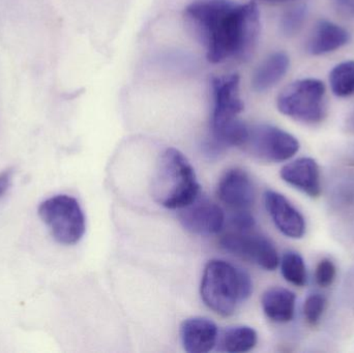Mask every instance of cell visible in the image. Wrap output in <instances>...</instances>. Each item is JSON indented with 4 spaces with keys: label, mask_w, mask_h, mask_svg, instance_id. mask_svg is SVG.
Returning a JSON list of instances; mask_svg holds the SVG:
<instances>
[{
    "label": "cell",
    "mask_w": 354,
    "mask_h": 353,
    "mask_svg": "<svg viewBox=\"0 0 354 353\" xmlns=\"http://www.w3.org/2000/svg\"><path fill=\"white\" fill-rule=\"evenodd\" d=\"M187 15L206 46L212 64L249 57L260 32V12L254 1L245 4L212 0L189 4Z\"/></svg>",
    "instance_id": "cell-1"
},
{
    "label": "cell",
    "mask_w": 354,
    "mask_h": 353,
    "mask_svg": "<svg viewBox=\"0 0 354 353\" xmlns=\"http://www.w3.org/2000/svg\"><path fill=\"white\" fill-rule=\"evenodd\" d=\"M253 284L249 274L223 260H210L204 269L200 294L204 304L221 316L234 314L250 298Z\"/></svg>",
    "instance_id": "cell-2"
},
{
    "label": "cell",
    "mask_w": 354,
    "mask_h": 353,
    "mask_svg": "<svg viewBox=\"0 0 354 353\" xmlns=\"http://www.w3.org/2000/svg\"><path fill=\"white\" fill-rule=\"evenodd\" d=\"M200 194L195 171L187 158L176 149H167L157 164L151 195L156 202L169 209H180Z\"/></svg>",
    "instance_id": "cell-3"
},
{
    "label": "cell",
    "mask_w": 354,
    "mask_h": 353,
    "mask_svg": "<svg viewBox=\"0 0 354 353\" xmlns=\"http://www.w3.org/2000/svg\"><path fill=\"white\" fill-rule=\"evenodd\" d=\"M326 85L318 79L295 81L285 87L277 99L279 111L308 124H319L326 116Z\"/></svg>",
    "instance_id": "cell-4"
},
{
    "label": "cell",
    "mask_w": 354,
    "mask_h": 353,
    "mask_svg": "<svg viewBox=\"0 0 354 353\" xmlns=\"http://www.w3.org/2000/svg\"><path fill=\"white\" fill-rule=\"evenodd\" d=\"M37 213L49 228L56 242L66 246L77 244L86 229L84 213L80 203L68 195H56L39 205Z\"/></svg>",
    "instance_id": "cell-5"
},
{
    "label": "cell",
    "mask_w": 354,
    "mask_h": 353,
    "mask_svg": "<svg viewBox=\"0 0 354 353\" xmlns=\"http://www.w3.org/2000/svg\"><path fill=\"white\" fill-rule=\"evenodd\" d=\"M241 149L257 161L281 163L297 155L299 142L290 133L278 126L256 124L248 128L247 138Z\"/></svg>",
    "instance_id": "cell-6"
},
{
    "label": "cell",
    "mask_w": 354,
    "mask_h": 353,
    "mask_svg": "<svg viewBox=\"0 0 354 353\" xmlns=\"http://www.w3.org/2000/svg\"><path fill=\"white\" fill-rule=\"evenodd\" d=\"M220 245L226 252L266 271H274L280 263L278 251L272 240L252 230L229 232L221 238Z\"/></svg>",
    "instance_id": "cell-7"
},
{
    "label": "cell",
    "mask_w": 354,
    "mask_h": 353,
    "mask_svg": "<svg viewBox=\"0 0 354 353\" xmlns=\"http://www.w3.org/2000/svg\"><path fill=\"white\" fill-rule=\"evenodd\" d=\"M214 110L212 131L218 130L237 120L245 109L239 95V76L237 74L214 77L212 80Z\"/></svg>",
    "instance_id": "cell-8"
},
{
    "label": "cell",
    "mask_w": 354,
    "mask_h": 353,
    "mask_svg": "<svg viewBox=\"0 0 354 353\" xmlns=\"http://www.w3.org/2000/svg\"><path fill=\"white\" fill-rule=\"evenodd\" d=\"M178 219L187 231L198 236H214L224 227L225 215L221 207L207 197L199 196L180 209Z\"/></svg>",
    "instance_id": "cell-9"
},
{
    "label": "cell",
    "mask_w": 354,
    "mask_h": 353,
    "mask_svg": "<svg viewBox=\"0 0 354 353\" xmlns=\"http://www.w3.org/2000/svg\"><path fill=\"white\" fill-rule=\"evenodd\" d=\"M220 200L233 211H250L255 201V189L249 174L239 168L225 172L216 188Z\"/></svg>",
    "instance_id": "cell-10"
},
{
    "label": "cell",
    "mask_w": 354,
    "mask_h": 353,
    "mask_svg": "<svg viewBox=\"0 0 354 353\" xmlns=\"http://www.w3.org/2000/svg\"><path fill=\"white\" fill-rule=\"evenodd\" d=\"M264 204L281 233L293 240H299L305 236L307 229L305 218L284 195L274 191H266Z\"/></svg>",
    "instance_id": "cell-11"
},
{
    "label": "cell",
    "mask_w": 354,
    "mask_h": 353,
    "mask_svg": "<svg viewBox=\"0 0 354 353\" xmlns=\"http://www.w3.org/2000/svg\"><path fill=\"white\" fill-rule=\"evenodd\" d=\"M280 174L285 182L312 198L322 193L319 165L312 158H299L286 164Z\"/></svg>",
    "instance_id": "cell-12"
},
{
    "label": "cell",
    "mask_w": 354,
    "mask_h": 353,
    "mask_svg": "<svg viewBox=\"0 0 354 353\" xmlns=\"http://www.w3.org/2000/svg\"><path fill=\"white\" fill-rule=\"evenodd\" d=\"M218 336L216 323L204 317H191L181 323V343L187 352H209L216 347Z\"/></svg>",
    "instance_id": "cell-13"
},
{
    "label": "cell",
    "mask_w": 354,
    "mask_h": 353,
    "mask_svg": "<svg viewBox=\"0 0 354 353\" xmlns=\"http://www.w3.org/2000/svg\"><path fill=\"white\" fill-rule=\"evenodd\" d=\"M351 41L346 29L330 21H320L308 41L307 50L314 56L324 55L340 49Z\"/></svg>",
    "instance_id": "cell-14"
},
{
    "label": "cell",
    "mask_w": 354,
    "mask_h": 353,
    "mask_svg": "<svg viewBox=\"0 0 354 353\" xmlns=\"http://www.w3.org/2000/svg\"><path fill=\"white\" fill-rule=\"evenodd\" d=\"M297 296L291 290L272 287L264 292L262 309L268 319L278 323H286L295 317Z\"/></svg>",
    "instance_id": "cell-15"
},
{
    "label": "cell",
    "mask_w": 354,
    "mask_h": 353,
    "mask_svg": "<svg viewBox=\"0 0 354 353\" xmlns=\"http://www.w3.org/2000/svg\"><path fill=\"white\" fill-rule=\"evenodd\" d=\"M290 58L285 52H276L268 56L254 73L252 79L253 88L258 93H263L274 87L282 80L288 72Z\"/></svg>",
    "instance_id": "cell-16"
},
{
    "label": "cell",
    "mask_w": 354,
    "mask_h": 353,
    "mask_svg": "<svg viewBox=\"0 0 354 353\" xmlns=\"http://www.w3.org/2000/svg\"><path fill=\"white\" fill-rule=\"evenodd\" d=\"M255 330L245 325L228 327L218 336L216 347L218 352L227 353L248 352L257 344Z\"/></svg>",
    "instance_id": "cell-17"
},
{
    "label": "cell",
    "mask_w": 354,
    "mask_h": 353,
    "mask_svg": "<svg viewBox=\"0 0 354 353\" xmlns=\"http://www.w3.org/2000/svg\"><path fill=\"white\" fill-rule=\"evenodd\" d=\"M333 93L339 97L354 95V60L337 64L330 74Z\"/></svg>",
    "instance_id": "cell-18"
},
{
    "label": "cell",
    "mask_w": 354,
    "mask_h": 353,
    "mask_svg": "<svg viewBox=\"0 0 354 353\" xmlns=\"http://www.w3.org/2000/svg\"><path fill=\"white\" fill-rule=\"evenodd\" d=\"M280 263L281 273L287 282L297 287H303L307 284V267L299 253L288 251L283 255Z\"/></svg>",
    "instance_id": "cell-19"
},
{
    "label": "cell",
    "mask_w": 354,
    "mask_h": 353,
    "mask_svg": "<svg viewBox=\"0 0 354 353\" xmlns=\"http://www.w3.org/2000/svg\"><path fill=\"white\" fill-rule=\"evenodd\" d=\"M307 19V6L305 4H297L289 8L281 20V28L285 35H297L301 28Z\"/></svg>",
    "instance_id": "cell-20"
},
{
    "label": "cell",
    "mask_w": 354,
    "mask_h": 353,
    "mask_svg": "<svg viewBox=\"0 0 354 353\" xmlns=\"http://www.w3.org/2000/svg\"><path fill=\"white\" fill-rule=\"evenodd\" d=\"M326 308V300L322 294H311L308 296L304 305V314L306 321L311 325H316L319 323Z\"/></svg>",
    "instance_id": "cell-21"
},
{
    "label": "cell",
    "mask_w": 354,
    "mask_h": 353,
    "mask_svg": "<svg viewBox=\"0 0 354 353\" xmlns=\"http://www.w3.org/2000/svg\"><path fill=\"white\" fill-rule=\"evenodd\" d=\"M336 276V265L332 260L324 258L319 261L315 271V281L319 287L328 288L332 286Z\"/></svg>",
    "instance_id": "cell-22"
},
{
    "label": "cell",
    "mask_w": 354,
    "mask_h": 353,
    "mask_svg": "<svg viewBox=\"0 0 354 353\" xmlns=\"http://www.w3.org/2000/svg\"><path fill=\"white\" fill-rule=\"evenodd\" d=\"M230 222L236 231H250L253 230L256 224L255 219L250 211H233Z\"/></svg>",
    "instance_id": "cell-23"
},
{
    "label": "cell",
    "mask_w": 354,
    "mask_h": 353,
    "mask_svg": "<svg viewBox=\"0 0 354 353\" xmlns=\"http://www.w3.org/2000/svg\"><path fill=\"white\" fill-rule=\"evenodd\" d=\"M12 175H14L12 168H8V169L0 172V198L6 194V191L10 188Z\"/></svg>",
    "instance_id": "cell-24"
},
{
    "label": "cell",
    "mask_w": 354,
    "mask_h": 353,
    "mask_svg": "<svg viewBox=\"0 0 354 353\" xmlns=\"http://www.w3.org/2000/svg\"><path fill=\"white\" fill-rule=\"evenodd\" d=\"M335 6L343 16H354V0H335Z\"/></svg>",
    "instance_id": "cell-25"
},
{
    "label": "cell",
    "mask_w": 354,
    "mask_h": 353,
    "mask_svg": "<svg viewBox=\"0 0 354 353\" xmlns=\"http://www.w3.org/2000/svg\"><path fill=\"white\" fill-rule=\"evenodd\" d=\"M261 1L266 2V3H284V2L291 1V0H261Z\"/></svg>",
    "instance_id": "cell-26"
}]
</instances>
